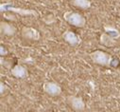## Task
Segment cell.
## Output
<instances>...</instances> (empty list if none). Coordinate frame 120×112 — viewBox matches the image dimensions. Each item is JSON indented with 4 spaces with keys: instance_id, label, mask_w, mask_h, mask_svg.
<instances>
[{
    "instance_id": "obj_1",
    "label": "cell",
    "mask_w": 120,
    "mask_h": 112,
    "mask_svg": "<svg viewBox=\"0 0 120 112\" xmlns=\"http://www.w3.org/2000/svg\"><path fill=\"white\" fill-rule=\"evenodd\" d=\"M90 59L92 60L93 63H95L96 65H99V66H103V67H110L112 66V56L103 50H95L93 52H91L89 54Z\"/></svg>"
},
{
    "instance_id": "obj_2",
    "label": "cell",
    "mask_w": 120,
    "mask_h": 112,
    "mask_svg": "<svg viewBox=\"0 0 120 112\" xmlns=\"http://www.w3.org/2000/svg\"><path fill=\"white\" fill-rule=\"evenodd\" d=\"M0 12L1 13L5 12H11L17 13L21 16H34L38 17V12L35 10H30V9H22V8H16L14 7L11 3H2L0 4Z\"/></svg>"
},
{
    "instance_id": "obj_3",
    "label": "cell",
    "mask_w": 120,
    "mask_h": 112,
    "mask_svg": "<svg viewBox=\"0 0 120 112\" xmlns=\"http://www.w3.org/2000/svg\"><path fill=\"white\" fill-rule=\"evenodd\" d=\"M64 19L70 25L77 28H84L86 26V18L79 12L67 11L64 13Z\"/></svg>"
},
{
    "instance_id": "obj_4",
    "label": "cell",
    "mask_w": 120,
    "mask_h": 112,
    "mask_svg": "<svg viewBox=\"0 0 120 112\" xmlns=\"http://www.w3.org/2000/svg\"><path fill=\"white\" fill-rule=\"evenodd\" d=\"M67 104L70 105V107L77 111V112H82L85 109V103L81 97L75 96V95H69L66 98Z\"/></svg>"
},
{
    "instance_id": "obj_5",
    "label": "cell",
    "mask_w": 120,
    "mask_h": 112,
    "mask_svg": "<svg viewBox=\"0 0 120 112\" xmlns=\"http://www.w3.org/2000/svg\"><path fill=\"white\" fill-rule=\"evenodd\" d=\"M43 90L49 96L56 97L62 94V88L58 83L55 82H45L43 85Z\"/></svg>"
},
{
    "instance_id": "obj_6",
    "label": "cell",
    "mask_w": 120,
    "mask_h": 112,
    "mask_svg": "<svg viewBox=\"0 0 120 112\" xmlns=\"http://www.w3.org/2000/svg\"><path fill=\"white\" fill-rule=\"evenodd\" d=\"M21 35L23 38L31 40V41H39L41 39V33L38 30L31 27H23L21 30Z\"/></svg>"
},
{
    "instance_id": "obj_7",
    "label": "cell",
    "mask_w": 120,
    "mask_h": 112,
    "mask_svg": "<svg viewBox=\"0 0 120 112\" xmlns=\"http://www.w3.org/2000/svg\"><path fill=\"white\" fill-rule=\"evenodd\" d=\"M63 38L65 42H67L69 45L76 47L79 46L81 43V38L79 37V35H78L77 33H75L72 31H66L63 33Z\"/></svg>"
},
{
    "instance_id": "obj_8",
    "label": "cell",
    "mask_w": 120,
    "mask_h": 112,
    "mask_svg": "<svg viewBox=\"0 0 120 112\" xmlns=\"http://www.w3.org/2000/svg\"><path fill=\"white\" fill-rule=\"evenodd\" d=\"M10 72L13 77H15L17 79H25V78L28 77V71H27L26 68L21 64L15 65L13 68H11Z\"/></svg>"
},
{
    "instance_id": "obj_9",
    "label": "cell",
    "mask_w": 120,
    "mask_h": 112,
    "mask_svg": "<svg viewBox=\"0 0 120 112\" xmlns=\"http://www.w3.org/2000/svg\"><path fill=\"white\" fill-rule=\"evenodd\" d=\"M0 32H1V34L7 35V36H13L16 34L17 30L16 28L7 22H0Z\"/></svg>"
},
{
    "instance_id": "obj_10",
    "label": "cell",
    "mask_w": 120,
    "mask_h": 112,
    "mask_svg": "<svg viewBox=\"0 0 120 112\" xmlns=\"http://www.w3.org/2000/svg\"><path fill=\"white\" fill-rule=\"evenodd\" d=\"M99 42L101 45L108 47V48H112L116 45V39L108 34L107 32H103L100 37H99Z\"/></svg>"
},
{
    "instance_id": "obj_11",
    "label": "cell",
    "mask_w": 120,
    "mask_h": 112,
    "mask_svg": "<svg viewBox=\"0 0 120 112\" xmlns=\"http://www.w3.org/2000/svg\"><path fill=\"white\" fill-rule=\"evenodd\" d=\"M68 1L72 6L82 10H87L92 5L90 0H68Z\"/></svg>"
},
{
    "instance_id": "obj_12",
    "label": "cell",
    "mask_w": 120,
    "mask_h": 112,
    "mask_svg": "<svg viewBox=\"0 0 120 112\" xmlns=\"http://www.w3.org/2000/svg\"><path fill=\"white\" fill-rule=\"evenodd\" d=\"M104 29V32H107L108 34H110L111 36H112L113 38L115 39H118L120 38V32L116 29L114 26H112V25H105L103 27Z\"/></svg>"
},
{
    "instance_id": "obj_13",
    "label": "cell",
    "mask_w": 120,
    "mask_h": 112,
    "mask_svg": "<svg viewBox=\"0 0 120 112\" xmlns=\"http://www.w3.org/2000/svg\"><path fill=\"white\" fill-rule=\"evenodd\" d=\"M7 90H8V87L5 85L3 82H1V83H0V95H1V96L5 95Z\"/></svg>"
},
{
    "instance_id": "obj_14",
    "label": "cell",
    "mask_w": 120,
    "mask_h": 112,
    "mask_svg": "<svg viewBox=\"0 0 120 112\" xmlns=\"http://www.w3.org/2000/svg\"><path fill=\"white\" fill-rule=\"evenodd\" d=\"M20 62H22L23 64H30V65H33L35 61L33 59H31V58H27V59H22Z\"/></svg>"
},
{
    "instance_id": "obj_15",
    "label": "cell",
    "mask_w": 120,
    "mask_h": 112,
    "mask_svg": "<svg viewBox=\"0 0 120 112\" xmlns=\"http://www.w3.org/2000/svg\"><path fill=\"white\" fill-rule=\"evenodd\" d=\"M7 54H8V50L6 49L5 47L1 46V47H0V55H1L2 57H3V56H6Z\"/></svg>"
}]
</instances>
